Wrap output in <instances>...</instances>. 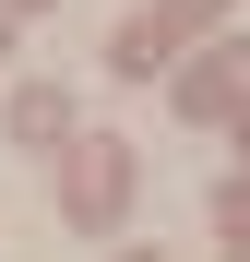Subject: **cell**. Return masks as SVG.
<instances>
[{"mask_svg":"<svg viewBox=\"0 0 250 262\" xmlns=\"http://www.w3.org/2000/svg\"><path fill=\"white\" fill-rule=\"evenodd\" d=\"M12 131H24V143H60V131H72V96H60V83H24Z\"/></svg>","mask_w":250,"mask_h":262,"instance_id":"1","label":"cell"},{"mask_svg":"<svg viewBox=\"0 0 250 262\" xmlns=\"http://www.w3.org/2000/svg\"><path fill=\"white\" fill-rule=\"evenodd\" d=\"M131 262H143V250H131Z\"/></svg>","mask_w":250,"mask_h":262,"instance_id":"2","label":"cell"}]
</instances>
